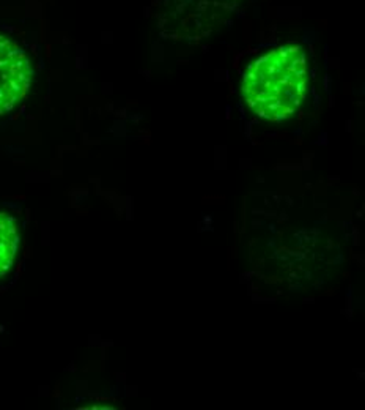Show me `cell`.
I'll use <instances>...</instances> for the list:
<instances>
[{
	"instance_id": "6da1fadb",
	"label": "cell",
	"mask_w": 365,
	"mask_h": 410,
	"mask_svg": "<svg viewBox=\"0 0 365 410\" xmlns=\"http://www.w3.org/2000/svg\"><path fill=\"white\" fill-rule=\"evenodd\" d=\"M307 55L299 44H285L255 58L244 71L241 93L249 109L263 120L283 122L307 95Z\"/></svg>"
},
{
	"instance_id": "7a4b0ae2",
	"label": "cell",
	"mask_w": 365,
	"mask_h": 410,
	"mask_svg": "<svg viewBox=\"0 0 365 410\" xmlns=\"http://www.w3.org/2000/svg\"><path fill=\"white\" fill-rule=\"evenodd\" d=\"M32 82V68L24 49L0 35V115L11 111L25 96Z\"/></svg>"
},
{
	"instance_id": "3957f363",
	"label": "cell",
	"mask_w": 365,
	"mask_h": 410,
	"mask_svg": "<svg viewBox=\"0 0 365 410\" xmlns=\"http://www.w3.org/2000/svg\"><path fill=\"white\" fill-rule=\"evenodd\" d=\"M19 246V230L14 218L0 213V276L13 265Z\"/></svg>"
}]
</instances>
